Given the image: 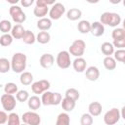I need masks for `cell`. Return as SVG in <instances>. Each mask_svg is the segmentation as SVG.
Returning <instances> with one entry per match:
<instances>
[{
  "label": "cell",
  "mask_w": 125,
  "mask_h": 125,
  "mask_svg": "<svg viewBox=\"0 0 125 125\" xmlns=\"http://www.w3.org/2000/svg\"><path fill=\"white\" fill-rule=\"evenodd\" d=\"M26 62L27 58L26 55L23 53H15L11 60V66L12 70L16 73H22L26 68Z\"/></svg>",
  "instance_id": "6da1fadb"
},
{
  "label": "cell",
  "mask_w": 125,
  "mask_h": 125,
  "mask_svg": "<svg viewBox=\"0 0 125 125\" xmlns=\"http://www.w3.org/2000/svg\"><path fill=\"white\" fill-rule=\"evenodd\" d=\"M122 21L121 17L117 13L104 12L100 17V22L104 25H109L111 27H116Z\"/></svg>",
  "instance_id": "7a4b0ae2"
},
{
  "label": "cell",
  "mask_w": 125,
  "mask_h": 125,
  "mask_svg": "<svg viewBox=\"0 0 125 125\" xmlns=\"http://www.w3.org/2000/svg\"><path fill=\"white\" fill-rule=\"evenodd\" d=\"M41 101H42V104L46 106L47 105H58L62 103V95L58 92L53 93V92L47 91L42 94Z\"/></svg>",
  "instance_id": "3957f363"
},
{
  "label": "cell",
  "mask_w": 125,
  "mask_h": 125,
  "mask_svg": "<svg viewBox=\"0 0 125 125\" xmlns=\"http://www.w3.org/2000/svg\"><path fill=\"white\" fill-rule=\"evenodd\" d=\"M85 49H86L85 41L82 39H76L70 45L68 52L70 55H72L76 58H81L85 53Z\"/></svg>",
  "instance_id": "277c9868"
},
{
  "label": "cell",
  "mask_w": 125,
  "mask_h": 125,
  "mask_svg": "<svg viewBox=\"0 0 125 125\" xmlns=\"http://www.w3.org/2000/svg\"><path fill=\"white\" fill-rule=\"evenodd\" d=\"M9 14L12 18V20L17 23V24H21L22 22L25 21L26 20V15L25 13L22 11V9L18 6V5H14L11 6L9 9Z\"/></svg>",
  "instance_id": "5b68a950"
},
{
  "label": "cell",
  "mask_w": 125,
  "mask_h": 125,
  "mask_svg": "<svg viewBox=\"0 0 125 125\" xmlns=\"http://www.w3.org/2000/svg\"><path fill=\"white\" fill-rule=\"evenodd\" d=\"M56 63L57 65L62 69H66L70 66L71 61H70V54L68 51L62 50L59 52L56 58Z\"/></svg>",
  "instance_id": "8992f818"
},
{
  "label": "cell",
  "mask_w": 125,
  "mask_h": 125,
  "mask_svg": "<svg viewBox=\"0 0 125 125\" xmlns=\"http://www.w3.org/2000/svg\"><path fill=\"white\" fill-rule=\"evenodd\" d=\"M121 118V113L120 110L116 107H113L106 111L104 115V122L106 125H114L116 124Z\"/></svg>",
  "instance_id": "52a82bcc"
},
{
  "label": "cell",
  "mask_w": 125,
  "mask_h": 125,
  "mask_svg": "<svg viewBox=\"0 0 125 125\" xmlns=\"http://www.w3.org/2000/svg\"><path fill=\"white\" fill-rule=\"evenodd\" d=\"M1 104L5 111H13L17 105V99L13 95L3 94L1 96Z\"/></svg>",
  "instance_id": "ba28073f"
},
{
  "label": "cell",
  "mask_w": 125,
  "mask_h": 125,
  "mask_svg": "<svg viewBox=\"0 0 125 125\" xmlns=\"http://www.w3.org/2000/svg\"><path fill=\"white\" fill-rule=\"evenodd\" d=\"M51 84L48 80L46 79H41V80H38V81H35L31 84V90L34 94L36 95H39V94H43L47 91H49V88H50Z\"/></svg>",
  "instance_id": "9c48e42d"
},
{
  "label": "cell",
  "mask_w": 125,
  "mask_h": 125,
  "mask_svg": "<svg viewBox=\"0 0 125 125\" xmlns=\"http://www.w3.org/2000/svg\"><path fill=\"white\" fill-rule=\"evenodd\" d=\"M21 119L27 125H39L41 123L40 115L35 111H26L22 114Z\"/></svg>",
  "instance_id": "30bf717a"
},
{
  "label": "cell",
  "mask_w": 125,
  "mask_h": 125,
  "mask_svg": "<svg viewBox=\"0 0 125 125\" xmlns=\"http://www.w3.org/2000/svg\"><path fill=\"white\" fill-rule=\"evenodd\" d=\"M64 13H65L64 5L60 2H57L51 7V9L49 11V17L51 20H59L62 18V16Z\"/></svg>",
  "instance_id": "8fae6325"
},
{
  "label": "cell",
  "mask_w": 125,
  "mask_h": 125,
  "mask_svg": "<svg viewBox=\"0 0 125 125\" xmlns=\"http://www.w3.org/2000/svg\"><path fill=\"white\" fill-rule=\"evenodd\" d=\"M55 62V58L52 54H43L39 59V64L43 68H50Z\"/></svg>",
  "instance_id": "7c38bea8"
},
{
  "label": "cell",
  "mask_w": 125,
  "mask_h": 125,
  "mask_svg": "<svg viewBox=\"0 0 125 125\" xmlns=\"http://www.w3.org/2000/svg\"><path fill=\"white\" fill-rule=\"evenodd\" d=\"M91 34L95 37H100L104 33V25L100 21H94L91 23Z\"/></svg>",
  "instance_id": "4fadbf2b"
},
{
  "label": "cell",
  "mask_w": 125,
  "mask_h": 125,
  "mask_svg": "<svg viewBox=\"0 0 125 125\" xmlns=\"http://www.w3.org/2000/svg\"><path fill=\"white\" fill-rule=\"evenodd\" d=\"M85 75H86V78L89 80V81H97L100 77V70L97 66H89L86 71H85Z\"/></svg>",
  "instance_id": "5bb4252c"
},
{
  "label": "cell",
  "mask_w": 125,
  "mask_h": 125,
  "mask_svg": "<svg viewBox=\"0 0 125 125\" xmlns=\"http://www.w3.org/2000/svg\"><path fill=\"white\" fill-rule=\"evenodd\" d=\"M72 66L76 72H83L87 69L86 68V66H87L86 60L82 57L81 58H75V60L72 62Z\"/></svg>",
  "instance_id": "9a60e30c"
},
{
  "label": "cell",
  "mask_w": 125,
  "mask_h": 125,
  "mask_svg": "<svg viewBox=\"0 0 125 125\" xmlns=\"http://www.w3.org/2000/svg\"><path fill=\"white\" fill-rule=\"evenodd\" d=\"M102 109H103V106L101 104V103L99 102H92L89 106H88V110H89V113L95 117V116H99L101 113H102Z\"/></svg>",
  "instance_id": "2e32d148"
},
{
  "label": "cell",
  "mask_w": 125,
  "mask_h": 125,
  "mask_svg": "<svg viewBox=\"0 0 125 125\" xmlns=\"http://www.w3.org/2000/svg\"><path fill=\"white\" fill-rule=\"evenodd\" d=\"M37 24V28L41 31H47L52 27V21L49 18H43V19H39L36 22Z\"/></svg>",
  "instance_id": "e0dca14e"
},
{
  "label": "cell",
  "mask_w": 125,
  "mask_h": 125,
  "mask_svg": "<svg viewBox=\"0 0 125 125\" xmlns=\"http://www.w3.org/2000/svg\"><path fill=\"white\" fill-rule=\"evenodd\" d=\"M25 29L21 24H16L13 26L11 34L15 39H22L24 33H25Z\"/></svg>",
  "instance_id": "ac0fdd59"
},
{
  "label": "cell",
  "mask_w": 125,
  "mask_h": 125,
  "mask_svg": "<svg viewBox=\"0 0 125 125\" xmlns=\"http://www.w3.org/2000/svg\"><path fill=\"white\" fill-rule=\"evenodd\" d=\"M42 104V101L38 96H31L27 101V105L31 110H37Z\"/></svg>",
  "instance_id": "d6986e66"
},
{
  "label": "cell",
  "mask_w": 125,
  "mask_h": 125,
  "mask_svg": "<svg viewBox=\"0 0 125 125\" xmlns=\"http://www.w3.org/2000/svg\"><path fill=\"white\" fill-rule=\"evenodd\" d=\"M61 104H62V109H63L65 112H70V111H72V110L75 108L76 102L64 97V98L62 99V101Z\"/></svg>",
  "instance_id": "ffe728a7"
},
{
  "label": "cell",
  "mask_w": 125,
  "mask_h": 125,
  "mask_svg": "<svg viewBox=\"0 0 125 125\" xmlns=\"http://www.w3.org/2000/svg\"><path fill=\"white\" fill-rule=\"evenodd\" d=\"M101 51L105 57H111L114 54V46L110 42H104L101 45Z\"/></svg>",
  "instance_id": "44dd1931"
},
{
  "label": "cell",
  "mask_w": 125,
  "mask_h": 125,
  "mask_svg": "<svg viewBox=\"0 0 125 125\" xmlns=\"http://www.w3.org/2000/svg\"><path fill=\"white\" fill-rule=\"evenodd\" d=\"M77 29L82 34H87L91 31V22L87 20H82L77 24Z\"/></svg>",
  "instance_id": "7402d4cb"
},
{
  "label": "cell",
  "mask_w": 125,
  "mask_h": 125,
  "mask_svg": "<svg viewBox=\"0 0 125 125\" xmlns=\"http://www.w3.org/2000/svg\"><path fill=\"white\" fill-rule=\"evenodd\" d=\"M82 12L78 8H71L66 12V18L70 21H77L81 18Z\"/></svg>",
  "instance_id": "603a6c76"
},
{
  "label": "cell",
  "mask_w": 125,
  "mask_h": 125,
  "mask_svg": "<svg viewBox=\"0 0 125 125\" xmlns=\"http://www.w3.org/2000/svg\"><path fill=\"white\" fill-rule=\"evenodd\" d=\"M20 82L22 85H24V86L30 85L33 82V75H32V73L31 72H28V71H24V72L21 73Z\"/></svg>",
  "instance_id": "cb8c5ba5"
},
{
  "label": "cell",
  "mask_w": 125,
  "mask_h": 125,
  "mask_svg": "<svg viewBox=\"0 0 125 125\" xmlns=\"http://www.w3.org/2000/svg\"><path fill=\"white\" fill-rule=\"evenodd\" d=\"M49 8L48 7H44V6H35V8L33 9V14L35 17L39 18V19H43L45 18V16H47V14H49Z\"/></svg>",
  "instance_id": "d4e9b609"
},
{
  "label": "cell",
  "mask_w": 125,
  "mask_h": 125,
  "mask_svg": "<svg viewBox=\"0 0 125 125\" xmlns=\"http://www.w3.org/2000/svg\"><path fill=\"white\" fill-rule=\"evenodd\" d=\"M56 125H70V117L67 112H62L58 115Z\"/></svg>",
  "instance_id": "484cf974"
},
{
  "label": "cell",
  "mask_w": 125,
  "mask_h": 125,
  "mask_svg": "<svg viewBox=\"0 0 125 125\" xmlns=\"http://www.w3.org/2000/svg\"><path fill=\"white\" fill-rule=\"evenodd\" d=\"M51 35L48 31H39V33L36 35V41L40 44H47L50 42Z\"/></svg>",
  "instance_id": "4316f807"
},
{
  "label": "cell",
  "mask_w": 125,
  "mask_h": 125,
  "mask_svg": "<svg viewBox=\"0 0 125 125\" xmlns=\"http://www.w3.org/2000/svg\"><path fill=\"white\" fill-rule=\"evenodd\" d=\"M103 62H104V66L107 70H113L116 68V61L112 57H105Z\"/></svg>",
  "instance_id": "83f0119b"
},
{
  "label": "cell",
  "mask_w": 125,
  "mask_h": 125,
  "mask_svg": "<svg viewBox=\"0 0 125 125\" xmlns=\"http://www.w3.org/2000/svg\"><path fill=\"white\" fill-rule=\"evenodd\" d=\"M22 41H23V43H25L27 45H32L36 41V36L32 31L26 30L23 37H22Z\"/></svg>",
  "instance_id": "f1b7e54d"
},
{
  "label": "cell",
  "mask_w": 125,
  "mask_h": 125,
  "mask_svg": "<svg viewBox=\"0 0 125 125\" xmlns=\"http://www.w3.org/2000/svg\"><path fill=\"white\" fill-rule=\"evenodd\" d=\"M64 95H65V98H68V99H70V100H72V101H75V102H76V101L79 99V97H80L79 91H78L77 89H75V88H68V89L65 91Z\"/></svg>",
  "instance_id": "f546056e"
},
{
  "label": "cell",
  "mask_w": 125,
  "mask_h": 125,
  "mask_svg": "<svg viewBox=\"0 0 125 125\" xmlns=\"http://www.w3.org/2000/svg\"><path fill=\"white\" fill-rule=\"evenodd\" d=\"M12 28H13V25L11 23L10 21L8 20H2L0 21V30L3 34H7L9 33V31H12Z\"/></svg>",
  "instance_id": "4dcf8cb0"
},
{
  "label": "cell",
  "mask_w": 125,
  "mask_h": 125,
  "mask_svg": "<svg viewBox=\"0 0 125 125\" xmlns=\"http://www.w3.org/2000/svg\"><path fill=\"white\" fill-rule=\"evenodd\" d=\"M10 68H12L11 62H9V60L6 58H1L0 59V72L7 73L10 70Z\"/></svg>",
  "instance_id": "1f68e13d"
},
{
  "label": "cell",
  "mask_w": 125,
  "mask_h": 125,
  "mask_svg": "<svg viewBox=\"0 0 125 125\" xmlns=\"http://www.w3.org/2000/svg\"><path fill=\"white\" fill-rule=\"evenodd\" d=\"M13 40H14V37L12 36V34H9V33L2 34L0 37V44L3 47H8L13 43Z\"/></svg>",
  "instance_id": "d6a6232c"
},
{
  "label": "cell",
  "mask_w": 125,
  "mask_h": 125,
  "mask_svg": "<svg viewBox=\"0 0 125 125\" xmlns=\"http://www.w3.org/2000/svg\"><path fill=\"white\" fill-rule=\"evenodd\" d=\"M4 92H5V94H9V95L17 94V93L19 92L17 84H15V83H13V82H8V83L4 86Z\"/></svg>",
  "instance_id": "836d02e7"
},
{
  "label": "cell",
  "mask_w": 125,
  "mask_h": 125,
  "mask_svg": "<svg viewBox=\"0 0 125 125\" xmlns=\"http://www.w3.org/2000/svg\"><path fill=\"white\" fill-rule=\"evenodd\" d=\"M111 37L113 40L125 38V30L123 27H115L111 32Z\"/></svg>",
  "instance_id": "e575fe53"
},
{
  "label": "cell",
  "mask_w": 125,
  "mask_h": 125,
  "mask_svg": "<svg viewBox=\"0 0 125 125\" xmlns=\"http://www.w3.org/2000/svg\"><path fill=\"white\" fill-rule=\"evenodd\" d=\"M29 94L27 91L25 90H20L17 94H16V99L18 102H21V103H23V102H26L28 101L29 99Z\"/></svg>",
  "instance_id": "d590c367"
},
{
  "label": "cell",
  "mask_w": 125,
  "mask_h": 125,
  "mask_svg": "<svg viewBox=\"0 0 125 125\" xmlns=\"http://www.w3.org/2000/svg\"><path fill=\"white\" fill-rule=\"evenodd\" d=\"M7 125H21L20 123V116L16 112H11L9 114V118L7 121Z\"/></svg>",
  "instance_id": "8d00e7d4"
},
{
  "label": "cell",
  "mask_w": 125,
  "mask_h": 125,
  "mask_svg": "<svg viewBox=\"0 0 125 125\" xmlns=\"http://www.w3.org/2000/svg\"><path fill=\"white\" fill-rule=\"evenodd\" d=\"M81 125H92L93 124V116L90 113H83L80 117Z\"/></svg>",
  "instance_id": "74e56055"
},
{
  "label": "cell",
  "mask_w": 125,
  "mask_h": 125,
  "mask_svg": "<svg viewBox=\"0 0 125 125\" xmlns=\"http://www.w3.org/2000/svg\"><path fill=\"white\" fill-rule=\"evenodd\" d=\"M114 59L115 61H118V62H123L124 59H125V49H117L115 52H114Z\"/></svg>",
  "instance_id": "f35d334b"
},
{
  "label": "cell",
  "mask_w": 125,
  "mask_h": 125,
  "mask_svg": "<svg viewBox=\"0 0 125 125\" xmlns=\"http://www.w3.org/2000/svg\"><path fill=\"white\" fill-rule=\"evenodd\" d=\"M112 45H113L114 47H116L117 49H125V38L113 40Z\"/></svg>",
  "instance_id": "ab89813d"
},
{
  "label": "cell",
  "mask_w": 125,
  "mask_h": 125,
  "mask_svg": "<svg viewBox=\"0 0 125 125\" xmlns=\"http://www.w3.org/2000/svg\"><path fill=\"white\" fill-rule=\"evenodd\" d=\"M36 6H44V7H48L49 5H54L55 1H47V0H37L36 2Z\"/></svg>",
  "instance_id": "60d3db41"
},
{
  "label": "cell",
  "mask_w": 125,
  "mask_h": 125,
  "mask_svg": "<svg viewBox=\"0 0 125 125\" xmlns=\"http://www.w3.org/2000/svg\"><path fill=\"white\" fill-rule=\"evenodd\" d=\"M8 118H9V115L6 113V111L5 110H1L0 111V123L1 124H5L8 121Z\"/></svg>",
  "instance_id": "b9f144b4"
},
{
  "label": "cell",
  "mask_w": 125,
  "mask_h": 125,
  "mask_svg": "<svg viewBox=\"0 0 125 125\" xmlns=\"http://www.w3.org/2000/svg\"><path fill=\"white\" fill-rule=\"evenodd\" d=\"M34 3V1L33 0H21V4L23 6V7H29V6H31L32 4Z\"/></svg>",
  "instance_id": "7bdbcfd3"
},
{
  "label": "cell",
  "mask_w": 125,
  "mask_h": 125,
  "mask_svg": "<svg viewBox=\"0 0 125 125\" xmlns=\"http://www.w3.org/2000/svg\"><path fill=\"white\" fill-rule=\"evenodd\" d=\"M120 113H121V118H123L125 120V106H123L120 110Z\"/></svg>",
  "instance_id": "ee69618b"
},
{
  "label": "cell",
  "mask_w": 125,
  "mask_h": 125,
  "mask_svg": "<svg viewBox=\"0 0 125 125\" xmlns=\"http://www.w3.org/2000/svg\"><path fill=\"white\" fill-rule=\"evenodd\" d=\"M122 25H123V28H124V30H125V19L122 21Z\"/></svg>",
  "instance_id": "f6af8a7d"
},
{
  "label": "cell",
  "mask_w": 125,
  "mask_h": 125,
  "mask_svg": "<svg viewBox=\"0 0 125 125\" xmlns=\"http://www.w3.org/2000/svg\"><path fill=\"white\" fill-rule=\"evenodd\" d=\"M122 3H123V5L125 6V0H123V1H122Z\"/></svg>",
  "instance_id": "bcb514c9"
},
{
  "label": "cell",
  "mask_w": 125,
  "mask_h": 125,
  "mask_svg": "<svg viewBox=\"0 0 125 125\" xmlns=\"http://www.w3.org/2000/svg\"><path fill=\"white\" fill-rule=\"evenodd\" d=\"M122 63H123V64H124V65H125V59H124V61H123V62H122Z\"/></svg>",
  "instance_id": "7dc6e473"
},
{
  "label": "cell",
  "mask_w": 125,
  "mask_h": 125,
  "mask_svg": "<svg viewBox=\"0 0 125 125\" xmlns=\"http://www.w3.org/2000/svg\"><path fill=\"white\" fill-rule=\"evenodd\" d=\"M21 125H27V124H25V123H22V124H21Z\"/></svg>",
  "instance_id": "c3c4849f"
},
{
  "label": "cell",
  "mask_w": 125,
  "mask_h": 125,
  "mask_svg": "<svg viewBox=\"0 0 125 125\" xmlns=\"http://www.w3.org/2000/svg\"><path fill=\"white\" fill-rule=\"evenodd\" d=\"M124 125H125V124H124Z\"/></svg>",
  "instance_id": "681fc988"
}]
</instances>
